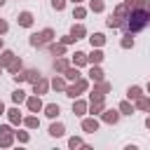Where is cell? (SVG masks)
Segmentation results:
<instances>
[{
    "mask_svg": "<svg viewBox=\"0 0 150 150\" xmlns=\"http://www.w3.org/2000/svg\"><path fill=\"white\" fill-rule=\"evenodd\" d=\"M68 145H70V148H80V145H82V138H77V136H73V138L68 141Z\"/></svg>",
    "mask_w": 150,
    "mask_h": 150,
    "instance_id": "cell-36",
    "label": "cell"
},
{
    "mask_svg": "<svg viewBox=\"0 0 150 150\" xmlns=\"http://www.w3.org/2000/svg\"><path fill=\"white\" fill-rule=\"evenodd\" d=\"M54 68H56V70H59V73H63V70H66V68H68V61H66V59H59V61H56V63H54Z\"/></svg>",
    "mask_w": 150,
    "mask_h": 150,
    "instance_id": "cell-31",
    "label": "cell"
},
{
    "mask_svg": "<svg viewBox=\"0 0 150 150\" xmlns=\"http://www.w3.org/2000/svg\"><path fill=\"white\" fill-rule=\"evenodd\" d=\"M87 89V80H82V77H77L75 80V84H70V87H66V96H70V98H75V96H80L82 91Z\"/></svg>",
    "mask_w": 150,
    "mask_h": 150,
    "instance_id": "cell-3",
    "label": "cell"
},
{
    "mask_svg": "<svg viewBox=\"0 0 150 150\" xmlns=\"http://www.w3.org/2000/svg\"><path fill=\"white\" fill-rule=\"evenodd\" d=\"M7 115H9V122H12V124H19V122H21V112H19V108L7 110Z\"/></svg>",
    "mask_w": 150,
    "mask_h": 150,
    "instance_id": "cell-17",
    "label": "cell"
},
{
    "mask_svg": "<svg viewBox=\"0 0 150 150\" xmlns=\"http://www.w3.org/2000/svg\"><path fill=\"white\" fill-rule=\"evenodd\" d=\"M89 7H91V12H103V0H91Z\"/></svg>",
    "mask_w": 150,
    "mask_h": 150,
    "instance_id": "cell-30",
    "label": "cell"
},
{
    "mask_svg": "<svg viewBox=\"0 0 150 150\" xmlns=\"http://www.w3.org/2000/svg\"><path fill=\"white\" fill-rule=\"evenodd\" d=\"M52 5H54V9H56V12H61V9L66 7V0H52Z\"/></svg>",
    "mask_w": 150,
    "mask_h": 150,
    "instance_id": "cell-37",
    "label": "cell"
},
{
    "mask_svg": "<svg viewBox=\"0 0 150 150\" xmlns=\"http://www.w3.org/2000/svg\"><path fill=\"white\" fill-rule=\"evenodd\" d=\"M23 124H26L28 129H35V127H40V120H38V117H26Z\"/></svg>",
    "mask_w": 150,
    "mask_h": 150,
    "instance_id": "cell-29",
    "label": "cell"
},
{
    "mask_svg": "<svg viewBox=\"0 0 150 150\" xmlns=\"http://www.w3.org/2000/svg\"><path fill=\"white\" fill-rule=\"evenodd\" d=\"M52 38H54V30H52V28H45L42 33H33V35H30V45H33V47H42V45L52 42Z\"/></svg>",
    "mask_w": 150,
    "mask_h": 150,
    "instance_id": "cell-2",
    "label": "cell"
},
{
    "mask_svg": "<svg viewBox=\"0 0 150 150\" xmlns=\"http://www.w3.org/2000/svg\"><path fill=\"white\" fill-rule=\"evenodd\" d=\"M0 115H5V105H2V101H0Z\"/></svg>",
    "mask_w": 150,
    "mask_h": 150,
    "instance_id": "cell-42",
    "label": "cell"
},
{
    "mask_svg": "<svg viewBox=\"0 0 150 150\" xmlns=\"http://www.w3.org/2000/svg\"><path fill=\"white\" fill-rule=\"evenodd\" d=\"M73 112H75V115H84V112H87V103H84V101H75V103H73Z\"/></svg>",
    "mask_w": 150,
    "mask_h": 150,
    "instance_id": "cell-16",
    "label": "cell"
},
{
    "mask_svg": "<svg viewBox=\"0 0 150 150\" xmlns=\"http://www.w3.org/2000/svg\"><path fill=\"white\" fill-rule=\"evenodd\" d=\"M47 87H49V82H47L45 77H40V80H35V82H33V91H35L38 96H40V94H45V91H47Z\"/></svg>",
    "mask_w": 150,
    "mask_h": 150,
    "instance_id": "cell-4",
    "label": "cell"
},
{
    "mask_svg": "<svg viewBox=\"0 0 150 150\" xmlns=\"http://www.w3.org/2000/svg\"><path fill=\"white\" fill-rule=\"evenodd\" d=\"M145 127H148V129H150V117H148V120H145Z\"/></svg>",
    "mask_w": 150,
    "mask_h": 150,
    "instance_id": "cell-44",
    "label": "cell"
},
{
    "mask_svg": "<svg viewBox=\"0 0 150 150\" xmlns=\"http://www.w3.org/2000/svg\"><path fill=\"white\" fill-rule=\"evenodd\" d=\"M127 19H129V21L122 23V28H124L127 33H138V30H143V28L150 23V14H148L145 9H134V12H129Z\"/></svg>",
    "mask_w": 150,
    "mask_h": 150,
    "instance_id": "cell-1",
    "label": "cell"
},
{
    "mask_svg": "<svg viewBox=\"0 0 150 150\" xmlns=\"http://www.w3.org/2000/svg\"><path fill=\"white\" fill-rule=\"evenodd\" d=\"M63 75H66V80H77V77H80L77 68H70V66H68V68L63 70Z\"/></svg>",
    "mask_w": 150,
    "mask_h": 150,
    "instance_id": "cell-22",
    "label": "cell"
},
{
    "mask_svg": "<svg viewBox=\"0 0 150 150\" xmlns=\"http://www.w3.org/2000/svg\"><path fill=\"white\" fill-rule=\"evenodd\" d=\"M12 101H14V103H21V101H26V91H21V89H16V91L12 94Z\"/></svg>",
    "mask_w": 150,
    "mask_h": 150,
    "instance_id": "cell-28",
    "label": "cell"
},
{
    "mask_svg": "<svg viewBox=\"0 0 150 150\" xmlns=\"http://www.w3.org/2000/svg\"><path fill=\"white\" fill-rule=\"evenodd\" d=\"M0 145H12V134H0Z\"/></svg>",
    "mask_w": 150,
    "mask_h": 150,
    "instance_id": "cell-33",
    "label": "cell"
},
{
    "mask_svg": "<svg viewBox=\"0 0 150 150\" xmlns=\"http://www.w3.org/2000/svg\"><path fill=\"white\" fill-rule=\"evenodd\" d=\"M12 59H14V52H9V49H7V52H2V56H0V66H7Z\"/></svg>",
    "mask_w": 150,
    "mask_h": 150,
    "instance_id": "cell-25",
    "label": "cell"
},
{
    "mask_svg": "<svg viewBox=\"0 0 150 150\" xmlns=\"http://www.w3.org/2000/svg\"><path fill=\"white\" fill-rule=\"evenodd\" d=\"M26 103H28V108H30L33 112H38V110L42 108V101H40V96H30V98H28Z\"/></svg>",
    "mask_w": 150,
    "mask_h": 150,
    "instance_id": "cell-12",
    "label": "cell"
},
{
    "mask_svg": "<svg viewBox=\"0 0 150 150\" xmlns=\"http://www.w3.org/2000/svg\"><path fill=\"white\" fill-rule=\"evenodd\" d=\"M0 70H2V66H0Z\"/></svg>",
    "mask_w": 150,
    "mask_h": 150,
    "instance_id": "cell-49",
    "label": "cell"
},
{
    "mask_svg": "<svg viewBox=\"0 0 150 150\" xmlns=\"http://www.w3.org/2000/svg\"><path fill=\"white\" fill-rule=\"evenodd\" d=\"M82 129H84L87 134H94V131L98 129V120H94V117H89V120H84V122H82Z\"/></svg>",
    "mask_w": 150,
    "mask_h": 150,
    "instance_id": "cell-5",
    "label": "cell"
},
{
    "mask_svg": "<svg viewBox=\"0 0 150 150\" xmlns=\"http://www.w3.org/2000/svg\"><path fill=\"white\" fill-rule=\"evenodd\" d=\"M124 5H127V9L129 12H134V9H145V0H124Z\"/></svg>",
    "mask_w": 150,
    "mask_h": 150,
    "instance_id": "cell-6",
    "label": "cell"
},
{
    "mask_svg": "<svg viewBox=\"0 0 150 150\" xmlns=\"http://www.w3.org/2000/svg\"><path fill=\"white\" fill-rule=\"evenodd\" d=\"M49 52H52V54H59V56H61V54L66 52V45H63V42H61V45H49Z\"/></svg>",
    "mask_w": 150,
    "mask_h": 150,
    "instance_id": "cell-26",
    "label": "cell"
},
{
    "mask_svg": "<svg viewBox=\"0 0 150 150\" xmlns=\"http://www.w3.org/2000/svg\"><path fill=\"white\" fill-rule=\"evenodd\" d=\"M49 134H52V136H56V138H59V136H63V134H66V127H63V124H61V122H54V124H52V127H49Z\"/></svg>",
    "mask_w": 150,
    "mask_h": 150,
    "instance_id": "cell-11",
    "label": "cell"
},
{
    "mask_svg": "<svg viewBox=\"0 0 150 150\" xmlns=\"http://www.w3.org/2000/svg\"><path fill=\"white\" fill-rule=\"evenodd\" d=\"M122 47H124V49H129V47H134V38H131L129 33H127V35H124V40H122Z\"/></svg>",
    "mask_w": 150,
    "mask_h": 150,
    "instance_id": "cell-34",
    "label": "cell"
},
{
    "mask_svg": "<svg viewBox=\"0 0 150 150\" xmlns=\"http://www.w3.org/2000/svg\"><path fill=\"white\" fill-rule=\"evenodd\" d=\"M84 33H87V30H84V26H82V23H75V26L70 28V35H73L75 40H82V38H84Z\"/></svg>",
    "mask_w": 150,
    "mask_h": 150,
    "instance_id": "cell-9",
    "label": "cell"
},
{
    "mask_svg": "<svg viewBox=\"0 0 150 150\" xmlns=\"http://www.w3.org/2000/svg\"><path fill=\"white\" fill-rule=\"evenodd\" d=\"M148 89H150V84H148Z\"/></svg>",
    "mask_w": 150,
    "mask_h": 150,
    "instance_id": "cell-48",
    "label": "cell"
},
{
    "mask_svg": "<svg viewBox=\"0 0 150 150\" xmlns=\"http://www.w3.org/2000/svg\"><path fill=\"white\" fill-rule=\"evenodd\" d=\"M84 14H87V12H84L82 7H75V9H73V16H75V19H84Z\"/></svg>",
    "mask_w": 150,
    "mask_h": 150,
    "instance_id": "cell-35",
    "label": "cell"
},
{
    "mask_svg": "<svg viewBox=\"0 0 150 150\" xmlns=\"http://www.w3.org/2000/svg\"><path fill=\"white\" fill-rule=\"evenodd\" d=\"M0 134H12V127H9V124H2V127H0Z\"/></svg>",
    "mask_w": 150,
    "mask_h": 150,
    "instance_id": "cell-39",
    "label": "cell"
},
{
    "mask_svg": "<svg viewBox=\"0 0 150 150\" xmlns=\"http://www.w3.org/2000/svg\"><path fill=\"white\" fill-rule=\"evenodd\" d=\"M136 108H138V110H150V98L138 96V98H136Z\"/></svg>",
    "mask_w": 150,
    "mask_h": 150,
    "instance_id": "cell-15",
    "label": "cell"
},
{
    "mask_svg": "<svg viewBox=\"0 0 150 150\" xmlns=\"http://www.w3.org/2000/svg\"><path fill=\"white\" fill-rule=\"evenodd\" d=\"M105 23H108V28H122V23H124V21H122V19H117V16H110Z\"/></svg>",
    "mask_w": 150,
    "mask_h": 150,
    "instance_id": "cell-24",
    "label": "cell"
},
{
    "mask_svg": "<svg viewBox=\"0 0 150 150\" xmlns=\"http://www.w3.org/2000/svg\"><path fill=\"white\" fill-rule=\"evenodd\" d=\"M7 28H9V26H7V21H2V19H0V33H7Z\"/></svg>",
    "mask_w": 150,
    "mask_h": 150,
    "instance_id": "cell-40",
    "label": "cell"
},
{
    "mask_svg": "<svg viewBox=\"0 0 150 150\" xmlns=\"http://www.w3.org/2000/svg\"><path fill=\"white\" fill-rule=\"evenodd\" d=\"M127 96H129V101H136L138 96H143V91H141V87H129Z\"/></svg>",
    "mask_w": 150,
    "mask_h": 150,
    "instance_id": "cell-21",
    "label": "cell"
},
{
    "mask_svg": "<svg viewBox=\"0 0 150 150\" xmlns=\"http://www.w3.org/2000/svg\"><path fill=\"white\" fill-rule=\"evenodd\" d=\"M2 5H5V0H0V7H2Z\"/></svg>",
    "mask_w": 150,
    "mask_h": 150,
    "instance_id": "cell-47",
    "label": "cell"
},
{
    "mask_svg": "<svg viewBox=\"0 0 150 150\" xmlns=\"http://www.w3.org/2000/svg\"><path fill=\"white\" fill-rule=\"evenodd\" d=\"M52 87H54V89H66L63 77H54V80H52Z\"/></svg>",
    "mask_w": 150,
    "mask_h": 150,
    "instance_id": "cell-32",
    "label": "cell"
},
{
    "mask_svg": "<svg viewBox=\"0 0 150 150\" xmlns=\"http://www.w3.org/2000/svg\"><path fill=\"white\" fill-rule=\"evenodd\" d=\"M70 2H73V5H80V2H82V0H70Z\"/></svg>",
    "mask_w": 150,
    "mask_h": 150,
    "instance_id": "cell-43",
    "label": "cell"
},
{
    "mask_svg": "<svg viewBox=\"0 0 150 150\" xmlns=\"http://www.w3.org/2000/svg\"><path fill=\"white\" fill-rule=\"evenodd\" d=\"M73 63H75V66H84V63H87V54H84V52H75Z\"/></svg>",
    "mask_w": 150,
    "mask_h": 150,
    "instance_id": "cell-19",
    "label": "cell"
},
{
    "mask_svg": "<svg viewBox=\"0 0 150 150\" xmlns=\"http://www.w3.org/2000/svg\"><path fill=\"white\" fill-rule=\"evenodd\" d=\"M89 42H91V47H101V45L105 42V38H103L101 33H94V35L89 38Z\"/></svg>",
    "mask_w": 150,
    "mask_h": 150,
    "instance_id": "cell-18",
    "label": "cell"
},
{
    "mask_svg": "<svg viewBox=\"0 0 150 150\" xmlns=\"http://www.w3.org/2000/svg\"><path fill=\"white\" fill-rule=\"evenodd\" d=\"M120 112H122V115H131V112H134V105H131L129 101H122V103H120Z\"/></svg>",
    "mask_w": 150,
    "mask_h": 150,
    "instance_id": "cell-23",
    "label": "cell"
},
{
    "mask_svg": "<svg viewBox=\"0 0 150 150\" xmlns=\"http://www.w3.org/2000/svg\"><path fill=\"white\" fill-rule=\"evenodd\" d=\"M145 12H148V14H150V2H148V5H145Z\"/></svg>",
    "mask_w": 150,
    "mask_h": 150,
    "instance_id": "cell-45",
    "label": "cell"
},
{
    "mask_svg": "<svg viewBox=\"0 0 150 150\" xmlns=\"http://www.w3.org/2000/svg\"><path fill=\"white\" fill-rule=\"evenodd\" d=\"M7 70H9V73H19V70H21V59L14 56V59L7 63Z\"/></svg>",
    "mask_w": 150,
    "mask_h": 150,
    "instance_id": "cell-14",
    "label": "cell"
},
{
    "mask_svg": "<svg viewBox=\"0 0 150 150\" xmlns=\"http://www.w3.org/2000/svg\"><path fill=\"white\" fill-rule=\"evenodd\" d=\"M117 120H120V112H117V110H103V122L115 124Z\"/></svg>",
    "mask_w": 150,
    "mask_h": 150,
    "instance_id": "cell-7",
    "label": "cell"
},
{
    "mask_svg": "<svg viewBox=\"0 0 150 150\" xmlns=\"http://www.w3.org/2000/svg\"><path fill=\"white\" fill-rule=\"evenodd\" d=\"M59 112H61V108H59L56 103L45 105V115H47V117H52V120H54V117H59Z\"/></svg>",
    "mask_w": 150,
    "mask_h": 150,
    "instance_id": "cell-10",
    "label": "cell"
},
{
    "mask_svg": "<svg viewBox=\"0 0 150 150\" xmlns=\"http://www.w3.org/2000/svg\"><path fill=\"white\" fill-rule=\"evenodd\" d=\"M87 61H91V63H96V66H98V63L103 61V52H101V49H96V52H91V54L87 56Z\"/></svg>",
    "mask_w": 150,
    "mask_h": 150,
    "instance_id": "cell-13",
    "label": "cell"
},
{
    "mask_svg": "<svg viewBox=\"0 0 150 150\" xmlns=\"http://www.w3.org/2000/svg\"><path fill=\"white\" fill-rule=\"evenodd\" d=\"M19 26H26V28L33 26V14L30 12H21L19 14Z\"/></svg>",
    "mask_w": 150,
    "mask_h": 150,
    "instance_id": "cell-8",
    "label": "cell"
},
{
    "mask_svg": "<svg viewBox=\"0 0 150 150\" xmlns=\"http://www.w3.org/2000/svg\"><path fill=\"white\" fill-rule=\"evenodd\" d=\"M16 138H19L21 143H28V134H26V131H16Z\"/></svg>",
    "mask_w": 150,
    "mask_h": 150,
    "instance_id": "cell-38",
    "label": "cell"
},
{
    "mask_svg": "<svg viewBox=\"0 0 150 150\" xmlns=\"http://www.w3.org/2000/svg\"><path fill=\"white\" fill-rule=\"evenodd\" d=\"M73 40H75V38H73V35H66V38H63V40H61V42H63V45H70V42H73Z\"/></svg>",
    "mask_w": 150,
    "mask_h": 150,
    "instance_id": "cell-41",
    "label": "cell"
},
{
    "mask_svg": "<svg viewBox=\"0 0 150 150\" xmlns=\"http://www.w3.org/2000/svg\"><path fill=\"white\" fill-rule=\"evenodd\" d=\"M0 49H2V38H0Z\"/></svg>",
    "mask_w": 150,
    "mask_h": 150,
    "instance_id": "cell-46",
    "label": "cell"
},
{
    "mask_svg": "<svg viewBox=\"0 0 150 150\" xmlns=\"http://www.w3.org/2000/svg\"><path fill=\"white\" fill-rule=\"evenodd\" d=\"M94 91H96V94H103V96H105V91H110V84H108V82H103V80H101V82H98V87H96V89H94Z\"/></svg>",
    "mask_w": 150,
    "mask_h": 150,
    "instance_id": "cell-27",
    "label": "cell"
},
{
    "mask_svg": "<svg viewBox=\"0 0 150 150\" xmlns=\"http://www.w3.org/2000/svg\"><path fill=\"white\" fill-rule=\"evenodd\" d=\"M89 77H91L94 82H101V80H103V70L96 66V68H91V70H89Z\"/></svg>",
    "mask_w": 150,
    "mask_h": 150,
    "instance_id": "cell-20",
    "label": "cell"
}]
</instances>
